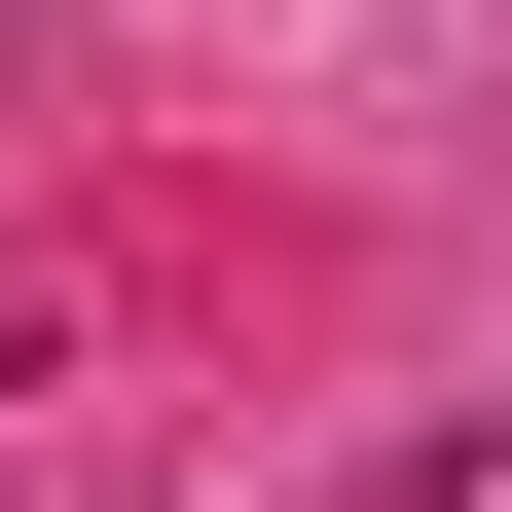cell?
<instances>
[{"mask_svg": "<svg viewBox=\"0 0 512 512\" xmlns=\"http://www.w3.org/2000/svg\"><path fill=\"white\" fill-rule=\"evenodd\" d=\"M366 512H512V403H439V439H403V476H366Z\"/></svg>", "mask_w": 512, "mask_h": 512, "instance_id": "obj_1", "label": "cell"}]
</instances>
